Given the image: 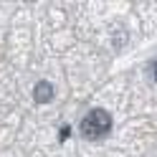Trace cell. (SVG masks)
<instances>
[{"instance_id":"3","label":"cell","mask_w":157,"mask_h":157,"mask_svg":"<svg viewBox=\"0 0 157 157\" xmlns=\"http://www.w3.org/2000/svg\"><path fill=\"white\" fill-rule=\"evenodd\" d=\"M155 78H157V66H155Z\"/></svg>"},{"instance_id":"1","label":"cell","mask_w":157,"mask_h":157,"mask_svg":"<svg viewBox=\"0 0 157 157\" xmlns=\"http://www.w3.org/2000/svg\"><path fill=\"white\" fill-rule=\"evenodd\" d=\"M109 129H112V117L104 109H94L81 119V134L89 140H99V137L109 134Z\"/></svg>"},{"instance_id":"2","label":"cell","mask_w":157,"mask_h":157,"mask_svg":"<svg viewBox=\"0 0 157 157\" xmlns=\"http://www.w3.org/2000/svg\"><path fill=\"white\" fill-rule=\"evenodd\" d=\"M33 99L38 104H48V101L53 99V86L48 84V81H38L36 89H33Z\"/></svg>"}]
</instances>
